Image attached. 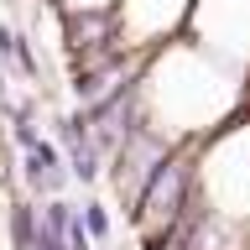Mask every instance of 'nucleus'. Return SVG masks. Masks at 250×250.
Here are the masks:
<instances>
[{"mask_svg":"<svg viewBox=\"0 0 250 250\" xmlns=\"http://www.w3.org/2000/svg\"><path fill=\"white\" fill-rule=\"evenodd\" d=\"M78 224H83V234H89L94 245L109 240V214H104V203H83V208H78Z\"/></svg>","mask_w":250,"mask_h":250,"instance_id":"nucleus-4","label":"nucleus"},{"mask_svg":"<svg viewBox=\"0 0 250 250\" xmlns=\"http://www.w3.org/2000/svg\"><path fill=\"white\" fill-rule=\"evenodd\" d=\"M31 250H68V229H47L42 214H37V240H31Z\"/></svg>","mask_w":250,"mask_h":250,"instance_id":"nucleus-5","label":"nucleus"},{"mask_svg":"<svg viewBox=\"0 0 250 250\" xmlns=\"http://www.w3.org/2000/svg\"><path fill=\"white\" fill-rule=\"evenodd\" d=\"M31 240H37V203H16L11 208V245L31 250Z\"/></svg>","mask_w":250,"mask_h":250,"instance_id":"nucleus-3","label":"nucleus"},{"mask_svg":"<svg viewBox=\"0 0 250 250\" xmlns=\"http://www.w3.org/2000/svg\"><path fill=\"white\" fill-rule=\"evenodd\" d=\"M193 188H198L193 156H188V146H172L167 162L146 177V188L130 203V219H136V234H141L146 250L177 245V234H183L188 214H193Z\"/></svg>","mask_w":250,"mask_h":250,"instance_id":"nucleus-1","label":"nucleus"},{"mask_svg":"<svg viewBox=\"0 0 250 250\" xmlns=\"http://www.w3.org/2000/svg\"><path fill=\"white\" fill-rule=\"evenodd\" d=\"M21 177H26L31 193H47V198H58L62 183H68V162H62V151L52 146V141H31V146H21Z\"/></svg>","mask_w":250,"mask_h":250,"instance_id":"nucleus-2","label":"nucleus"}]
</instances>
